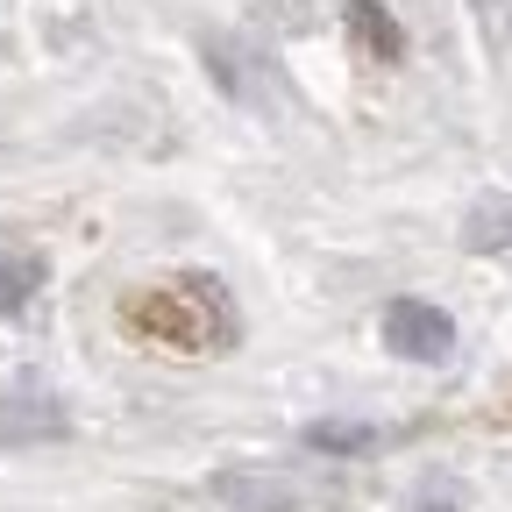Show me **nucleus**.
Returning <instances> with one entry per match:
<instances>
[{
    "mask_svg": "<svg viewBox=\"0 0 512 512\" xmlns=\"http://www.w3.org/2000/svg\"><path fill=\"white\" fill-rule=\"evenodd\" d=\"M463 242H470V249H512V200H484V207L470 214Z\"/></svg>",
    "mask_w": 512,
    "mask_h": 512,
    "instance_id": "obj_7",
    "label": "nucleus"
},
{
    "mask_svg": "<svg viewBox=\"0 0 512 512\" xmlns=\"http://www.w3.org/2000/svg\"><path fill=\"white\" fill-rule=\"evenodd\" d=\"M221 498H235V505H249V512H285V505H292L285 484H256V477H221Z\"/></svg>",
    "mask_w": 512,
    "mask_h": 512,
    "instance_id": "obj_8",
    "label": "nucleus"
},
{
    "mask_svg": "<svg viewBox=\"0 0 512 512\" xmlns=\"http://www.w3.org/2000/svg\"><path fill=\"white\" fill-rule=\"evenodd\" d=\"M342 22L363 36V50H370V57H384V64L406 57V29H399L392 15H384L377 0H342Z\"/></svg>",
    "mask_w": 512,
    "mask_h": 512,
    "instance_id": "obj_5",
    "label": "nucleus"
},
{
    "mask_svg": "<svg viewBox=\"0 0 512 512\" xmlns=\"http://www.w3.org/2000/svg\"><path fill=\"white\" fill-rule=\"evenodd\" d=\"M306 441L320 448V456H363V448L384 441V427H363V420H313Z\"/></svg>",
    "mask_w": 512,
    "mask_h": 512,
    "instance_id": "obj_6",
    "label": "nucleus"
},
{
    "mask_svg": "<svg viewBox=\"0 0 512 512\" xmlns=\"http://www.w3.org/2000/svg\"><path fill=\"white\" fill-rule=\"evenodd\" d=\"M36 292H43V256L0 235V313H22Z\"/></svg>",
    "mask_w": 512,
    "mask_h": 512,
    "instance_id": "obj_4",
    "label": "nucleus"
},
{
    "mask_svg": "<svg viewBox=\"0 0 512 512\" xmlns=\"http://www.w3.org/2000/svg\"><path fill=\"white\" fill-rule=\"evenodd\" d=\"M64 434H72V413H64L57 392H43V384L0 392V448H50Z\"/></svg>",
    "mask_w": 512,
    "mask_h": 512,
    "instance_id": "obj_3",
    "label": "nucleus"
},
{
    "mask_svg": "<svg viewBox=\"0 0 512 512\" xmlns=\"http://www.w3.org/2000/svg\"><path fill=\"white\" fill-rule=\"evenodd\" d=\"M128 328H136L143 342H157V349L221 356V349L242 335V320H235V299L221 292V278L185 271V278H171V285H150V292L128 299Z\"/></svg>",
    "mask_w": 512,
    "mask_h": 512,
    "instance_id": "obj_1",
    "label": "nucleus"
},
{
    "mask_svg": "<svg viewBox=\"0 0 512 512\" xmlns=\"http://www.w3.org/2000/svg\"><path fill=\"white\" fill-rule=\"evenodd\" d=\"M384 349L406 363H448L456 356V320L434 299H392L384 306Z\"/></svg>",
    "mask_w": 512,
    "mask_h": 512,
    "instance_id": "obj_2",
    "label": "nucleus"
}]
</instances>
